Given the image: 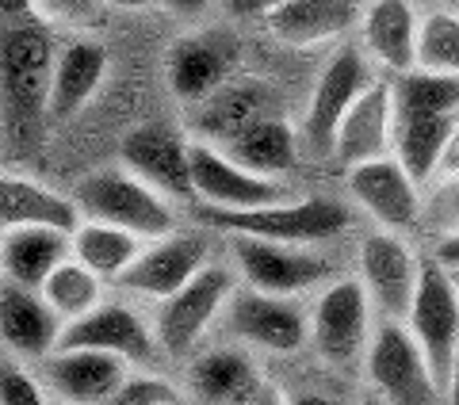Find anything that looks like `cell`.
Here are the masks:
<instances>
[{
	"label": "cell",
	"instance_id": "5b68a950",
	"mask_svg": "<svg viewBox=\"0 0 459 405\" xmlns=\"http://www.w3.org/2000/svg\"><path fill=\"white\" fill-rule=\"evenodd\" d=\"M368 383L386 405H437L444 390L406 322H379L364 356Z\"/></svg>",
	"mask_w": 459,
	"mask_h": 405
},
{
	"label": "cell",
	"instance_id": "7402d4cb",
	"mask_svg": "<svg viewBox=\"0 0 459 405\" xmlns=\"http://www.w3.org/2000/svg\"><path fill=\"white\" fill-rule=\"evenodd\" d=\"M455 134H459V115H433V111H402V108H394L391 157L418 184H433L444 172V165H448Z\"/></svg>",
	"mask_w": 459,
	"mask_h": 405
},
{
	"label": "cell",
	"instance_id": "484cf974",
	"mask_svg": "<svg viewBox=\"0 0 459 405\" xmlns=\"http://www.w3.org/2000/svg\"><path fill=\"white\" fill-rule=\"evenodd\" d=\"M108 77V50L96 39H74L57 50L54 81H50V119H74L92 104Z\"/></svg>",
	"mask_w": 459,
	"mask_h": 405
},
{
	"label": "cell",
	"instance_id": "ffe728a7",
	"mask_svg": "<svg viewBox=\"0 0 459 405\" xmlns=\"http://www.w3.org/2000/svg\"><path fill=\"white\" fill-rule=\"evenodd\" d=\"M360 16L364 0H287L264 20V27L283 47L307 50L360 31Z\"/></svg>",
	"mask_w": 459,
	"mask_h": 405
},
{
	"label": "cell",
	"instance_id": "8d00e7d4",
	"mask_svg": "<svg viewBox=\"0 0 459 405\" xmlns=\"http://www.w3.org/2000/svg\"><path fill=\"white\" fill-rule=\"evenodd\" d=\"M0 405H47V390L23 367H0Z\"/></svg>",
	"mask_w": 459,
	"mask_h": 405
},
{
	"label": "cell",
	"instance_id": "2e32d148",
	"mask_svg": "<svg viewBox=\"0 0 459 405\" xmlns=\"http://www.w3.org/2000/svg\"><path fill=\"white\" fill-rule=\"evenodd\" d=\"M57 349L104 352V356L123 359L126 367L131 364L150 367V364H157V356H165L161 344H157V332L142 322L131 306H119V302H104V306L92 310L89 317L65 325Z\"/></svg>",
	"mask_w": 459,
	"mask_h": 405
},
{
	"label": "cell",
	"instance_id": "836d02e7",
	"mask_svg": "<svg viewBox=\"0 0 459 405\" xmlns=\"http://www.w3.org/2000/svg\"><path fill=\"white\" fill-rule=\"evenodd\" d=\"M421 222H429L437 234H459V172H444L433 180V192L425 195V214Z\"/></svg>",
	"mask_w": 459,
	"mask_h": 405
},
{
	"label": "cell",
	"instance_id": "d4e9b609",
	"mask_svg": "<svg viewBox=\"0 0 459 405\" xmlns=\"http://www.w3.org/2000/svg\"><path fill=\"white\" fill-rule=\"evenodd\" d=\"M165 81L172 96L195 108L230 81V54L219 39L184 35L165 54Z\"/></svg>",
	"mask_w": 459,
	"mask_h": 405
},
{
	"label": "cell",
	"instance_id": "d6a6232c",
	"mask_svg": "<svg viewBox=\"0 0 459 405\" xmlns=\"http://www.w3.org/2000/svg\"><path fill=\"white\" fill-rule=\"evenodd\" d=\"M418 69H433V73L459 77V12L455 8L421 12Z\"/></svg>",
	"mask_w": 459,
	"mask_h": 405
},
{
	"label": "cell",
	"instance_id": "ba28073f",
	"mask_svg": "<svg viewBox=\"0 0 459 405\" xmlns=\"http://www.w3.org/2000/svg\"><path fill=\"white\" fill-rule=\"evenodd\" d=\"M371 298L356 276L322 287L310 310V344L325 364L349 367L368 356L371 344Z\"/></svg>",
	"mask_w": 459,
	"mask_h": 405
},
{
	"label": "cell",
	"instance_id": "1f68e13d",
	"mask_svg": "<svg viewBox=\"0 0 459 405\" xmlns=\"http://www.w3.org/2000/svg\"><path fill=\"white\" fill-rule=\"evenodd\" d=\"M394 108L402 111H433V115H459V77L433 73V69H410L391 81Z\"/></svg>",
	"mask_w": 459,
	"mask_h": 405
},
{
	"label": "cell",
	"instance_id": "52a82bcc",
	"mask_svg": "<svg viewBox=\"0 0 459 405\" xmlns=\"http://www.w3.org/2000/svg\"><path fill=\"white\" fill-rule=\"evenodd\" d=\"M234 291H238V271L226 264H207L184 291L165 298L153 322L161 352L172 359L188 356L204 340V332L226 314V302L234 298Z\"/></svg>",
	"mask_w": 459,
	"mask_h": 405
},
{
	"label": "cell",
	"instance_id": "8fae6325",
	"mask_svg": "<svg viewBox=\"0 0 459 405\" xmlns=\"http://www.w3.org/2000/svg\"><path fill=\"white\" fill-rule=\"evenodd\" d=\"M406 329L413 332V340L421 344L429 367H433L437 383L444 390L448 371H452L455 344H459V291H455L448 271L433 264L429 256L421 264V283H418V295H413Z\"/></svg>",
	"mask_w": 459,
	"mask_h": 405
},
{
	"label": "cell",
	"instance_id": "bcb514c9",
	"mask_svg": "<svg viewBox=\"0 0 459 405\" xmlns=\"http://www.w3.org/2000/svg\"><path fill=\"white\" fill-rule=\"evenodd\" d=\"M444 172H459V134L452 142V153H448V165H444ZM444 172H440V177H444Z\"/></svg>",
	"mask_w": 459,
	"mask_h": 405
},
{
	"label": "cell",
	"instance_id": "44dd1931",
	"mask_svg": "<svg viewBox=\"0 0 459 405\" xmlns=\"http://www.w3.org/2000/svg\"><path fill=\"white\" fill-rule=\"evenodd\" d=\"M391 142H394L391 81H376L360 99H356V108L344 115V123L337 130V142H333V161L349 172L356 165L391 157Z\"/></svg>",
	"mask_w": 459,
	"mask_h": 405
},
{
	"label": "cell",
	"instance_id": "e575fe53",
	"mask_svg": "<svg viewBox=\"0 0 459 405\" xmlns=\"http://www.w3.org/2000/svg\"><path fill=\"white\" fill-rule=\"evenodd\" d=\"M177 390L165 379H153V375H134L126 379L104 405H177Z\"/></svg>",
	"mask_w": 459,
	"mask_h": 405
},
{
	"label": "cell",
	"instance_id": "603a6c76",
	"mask_svg": "<svg viewBox=\"0 0 459 405\" xmlns=\"http://www.w3.org/2000/svg\"><path fill=\"white\" fill-rule=\"evenodd\" d=\"M42 379L69 405H104L131 375H126L123 359H115V356L84 352V349H57L50 359H42Z\"/></svg>",
	"mask_w": 459,
	"mask_h": 405
},
{
	"label": "cell",
	"instance_id": "f35d334b",
	"mask_svg": "<svg viewBox=\"0 0 459 405\" xmlns=\"http://www.w3.org/2000/svg\"><path fill=\"white\" fill-rule=\"evenodd\" d=\"M287 0H222V8L234 20H268L276 8H283Z\"/></svg>",
	"mask_w": 459,
	"mask_h": 405
},
{
	"label": "cell",
	"instance_id": "ab89813d",
	"mask_svg": "<svg viewBox=\"0 0 459 405\" xmlns=\"http://www.w3.org/2000/svg\"><path fill=\"white\" fill-rule=\"evenodd\" d=\"M429 260L433 264H440L444 271H459V234H444L437 237L433 253H429Z\"/></svg>",
	"mask_w": 459,
	"mask_h": 405
},
{
	"label": "cell",
	"instance_id": "3957f363",
	"mask_svg": "<svg viewBox=\"0 0 459 405\" xmlns=\"http://www.w3.org/2000/svg\"><path fill=\"white\" fill-rule=\"evenodd\" d=\"M57 50L47 23H20L0 35V111L12 130H31L50 111Z\"/></svg>",
	"mask_w": 459,
	"mask_h": 405
},
{
	"label": "cell",
	"instance_id": "ac0fdd59",
	"mask_svg": "<svg viewBox=\"0 0 459 405\" xmlns=\"http://www.w3.org/2000/svg\"><path fill=\"white\" fill-rule=\"evenodd\" d=\"M264 115H276V89L261 77H230L214 96L195 104L192 119V142L207 146H226L241 130L253 126Z\"/></svg>",
	"mask_w": 459,
	"mask_h": 405
},
{
	"label": "cell",
	"instance_id": "74e56055",
	"mask_svg": "<svg viewBox=\"0 0 459 405\" xmlns=\"http://www.w3.org/2000/svg\"><path fill=\"white\" fill-rule=\"evenodd\" d=\"M222 405H287V398L280 394L276 386H268L264 379H256V383H249L241 394H234V398H226Z\"/></svg>",
	"mask_w": 459,
	"mask_h": 405
},
{
	"label": "cell",
	"instance_id": "7a4b0ae2",
	"mask_svg": "<svg viewBox=\"0 0 459 405\" xmlns=\"http://www.w3.org/2000/svg\"><path fill=\"white\" fill-rule=\"evenodd\" d=\"M74 207L84 222H104L115 229H126L142 241H161L177 234V207L150 184H142L134 172L123 165L96 168L74 187Z\"/></svg>",
	"mask_w": 459,
	"mask_h": 405
},
{
	"label": "cell",
	"instance_id": "6da1fadb",
	"mask_svg": "<svg viewBox=\"0 0 459 405\" xmlns=\"http://www.w3.org/2000/svg\"><path fill=\"white\" fill-rule=\"evenodd\" d=\"M199 222L207 229H219L226 237H256L272 245H299L314 249L341 237L352 226V211L341 199L310 195V199H287L256 211H214L199 207Z\"/></svg>",
	"mask_w": 459,
	"mask_h": 405
},
{
	"label": "cell",
	"instance_id": "f546056e",
	"mask_svg": "<svg viewBox=\"0 0 459 405\" xmlns=\"http://www.w3.org/2000/svg\"><path fill=\"white\" fill-rule=\"evenodd\" d=\"M261 375H256L253 359L238 349H214V352H204L188 367V386L192 394L204 401V405H222L226 398L241 394L249 383H256Z\"/></svg>",
	"mask_w": 459,
	"mask_h": 405
},
{
	"label": "cell",
	"instance_id": "7dc6e473",
	"mask_svg": "<svg viewBox=\"0 0 459 405\" xmlns=\"http://www.w3.org/2000/svg\"><path fill=\"white\" fill-rule=\"evenodd\" d=\"M364 405H386V401H379L376 394H371V398H364Z\"/></svg>",
	"mask_w": 459,
	"mask_h": 405
},
{
	"label": "cell",
	"instance_id": "cb8c5ba5",
	"mask_svg": "<svg viewBox=\"0 0 459 405\" xmlns=\"http://www.w3.org/2000/svg\"><path fill=\"white\" fill-rule=\"evenodd\" d=\"M74 256V234L54 226H27L12 229L0 241V280L42 291L57 268Z\"/></svg>",
	"mask_w": 459,
	"mask_h": 405
},
{
	"label": "cell",
	"instance_id": "60d3db41",
	"mask_svg": "<svg viewBox=\"0 0 459 405\" xmlns=\"http://www.w3.org/2000/svg\"><path fill=\"white\" fill-rule=\"evenodd\" d=\"M161 4L169 12H177V16H184V20H195V16H204L214 0H161Z\"/></svg>",
	"mask_w": 459,
	"mask_h": 405
},
{
	"label": "cell",
	"instance_id": "9a60e30c",
	"mask_svg": "<svg viewBox=\"0 0 459 405\" xmlns=\"http://www.w3.org/2000/svg\"><path fill=\"white\" fill-rule=\"evenodd\" d=\"M344 184H349V199L356 207L379 229H391V234H406L425 214L421 184L413 180L394 157H379V161L349 168V180Z\"/></svg>",
	"mask_w": 459,
	"mask_h": 405
},
{
	"label": "cell",
	"instance_id": "f1b7e54d",
	"mask_svg": "<svg viewBox=\"0 0 459 405\" xmlns=\"http://www.w3.org/2000/svg\"><path fill=\"white\" fill-rule=\"evenodd\" d=\"M146 249V241L104 222H81L74 229V260H81L100 280H119Z\"/></svg>",
	"mask_w": 459,
	"mask_h": 405
},
{
	"label": "cell",
	"instance_id": "f907efd6",
	"mask_svg": "<svg viewBox=\"0 0 459 405\" xmlns=\"http://www.w3.org/2000/svg\"><path fill=\"white\" fill-rule=\"evenodd\" d=\"M62 405H69V401H62Z\"/></svg>",
	"mask_w": 459,
	"mask_h": 405
},
{
	"label": "cell",
	"instance_id": "4dcf8cb0",
	"mask_svg": "<svg viewBox=\"0 0 459 405\" xmlns=\"http://www.w3.org/2000/svg\"><path fill=\"white\" fill-rule=\"evenodd\" d=\"M39 295L50 302V310L62 317L65 325H74V322H81V317H89L92 310L104 306V280L84 268L81 260L69 256L65 264L42 283Z\"/></svg>",
	"mask_w": 459,
	"mask_h": 405
},
{
	"label": "cell",
	"instance_id": "83f0119b",
	"mask_svg": "<svg viewBox=\"0 0 459 405\" xmlns=\"http://www.w3.org/2000/svg\"><path fill=\"white\" fill-rule=\"evenodd\" d=\"M299 150H303V142H299V130L283 119V115H264V119H256L253 126H246L234 142H226L222 153L234 157L241 168L256 172V177L264 180H280L287 177L295 165H299Z\"/></svg>",
	"mask_w": 459,
	"mask_h": 405
},
{
	"label": "cell",
	"instance_id": "30bf717a",
	"mask_svg": "<svg viewBox=\"0 0 459 405\" xmlns=\"http://www.w3.org/2000/svg\"><path fill=\"white\" fill-rule=\"evenodd\" d=\"M119 161L126 172H134L142 184L165 199H195L192 192V138L165 123H142L126 130L119 142Z\"/></svg>",
	"mask_w": 459,
	"mask_h": 405
},
{
	"label": "cell",
	"instance_id": "f6af8a7d",
	"mask_svg": "<svg viewBox=\"0 0 459 405\" xmlns=\"http://www.w3.org/2000/svg\"><path fill=\"white\" fill-rule=\"evenodd\" d=\"M111 8H123V12H142V8H153L161 4V0H108Z\"/></svg>",
	"mask_w": 459,
	"mask_h": 405
},
{
	"label": "cell",
	"instance_id": "ee69618b",
	"mask_svg": "<svg viewBox=\"0 0 459 405\" xmlns=\"http://www.w3.org/2000/svg\"><path fill=\"white\" fill-rule=\"evenodd\" d=\"M444 401H448V405H459V344H455V356H452L448 383H444Z\"/></svg>",
	"mask_w": 459,
	"mask_h": 405
},
{
	"label": "cell",
	"instance_id": "7bdbcfd3",
	"mask_svg": "<svg viewBox=\"0 0 459 405\" xmlns=\"http://www.w3.org/2000/svg\"><path fill=\"white\" fill-rule=\"evenodd\" d=\"M0 16H4V20L35 16V0H0Z\"/></svg>",
	"mask_w": 459,
	"mask_h": 405
},
{
	"label": "cell",
	"instance_id": "681fc988",
	"mask_svg": "<svg viewBox=\"0 0 459 405\" xmlns=\"http://www.w3.org/2000/svg\"><path fill=\"white\" fill-rule=\"evenodd\" d=\"M413 4H440V0H413Z\"/></svg>",
	"mask_w": 459,
	"mask_h": 405
},
{
	"label": "cell",
	"instance_id": "d6986e66",
	"mask_svg": "<svg viewBox=\"0 0 459 405\" xmlns=\"http://www.w3.org/2000/svg\"><path fill=\"white\" fill-rule=\"evenodd\" d=\"M62 332L65 322L50 310V302L39 291L0 280V344L12 356L27 359V364H35V359L42 364L57 352Z\"/></svg>",
	"mask_w": 459,
	"mask_h": 405
},
{
	"label": "cell",
	"instance_id": "9c48e42d",
	"mask_svg": "<svg viewBox=\"0 0 459 405\" xmlns=\"http://www.w3.org/2000/svg\"><path fill=\"white\" fill-rule=\"evenodd\" d=\"M418 253L406 245L402 234L391 229H371L356 253V280L371 298V310H379L383 322H406L413 295L421 283Z\"/></svg>",
	"mask_w": 459,
	"mask_h": 405
},
{
	"label": "cell",
	"instance_id": "277c9868",
	"mask_svg": "<svg viewBox=\"0 0 459 405\" xmlns=\"http://www.w3.org/2000/svg\"><path fill=\"white\" fill-rule=\"evenodd\" d=\"M376 65L368 62V54L360 50V42H344V47L322 65L318 81H314L307 115L299 123V142L314 157H333L337 130L344 123V115L356 108L371 84H376Z\"/></svg>",
	"mask_w": 459,
	"mask_h": 405
},
{
	"label": "cell",
	"instance_id": "7c38bea8",
	"mask_svg": "<svg viewBox=\"0 0 459 405\" xmlns=\"http://www.w3.org/2000/svg\"><path fill=\"white\" fill-rule=\"evenodd\" d=\"M192 192L204 207L214 211H256L295 199L283 180L256 177V172L241 168L234 157H226L219 146H207V142H192Z\"/></svg>",
	"mask_w": 459,
	"mask_h": 405
},
{
	"label": "cell",
	"instance_id": "e0dca14e",
	"mask_svg": "<svg viewBox=\"0 0 459 405\" xmlns=\"http://www.w3.org/2000/svg\"><path fill=\"white\" fill-rule=\"evenodd\" d=\"M360 50L386 77H402L418 69L421 47V12L413 0H368L360 16Z\"/></svg>",
	"mask_w": 459,
	"mask_h": 405
},
{
	"label": "cell",
	"instance_id": "8992f818",
	"mask_svg": "<svg viewBox=\"0 0 459 405\" xmlns=\"http://www.w3.org/2000/svg\"><path fill=\"white\" fill-rule=\"evenodd\" d=\"M230 260H234V271L249 291L276 298H295L333 283V260L314 249H299V245L230 237Z\"/></svg>",
	"mask_w": 459,
	"mask_h": 405
},
{
	"label": "cell",
	"instance_id": "c3c4849f",
	"mask_svg": "<svg viewBox=\"0 0 459 405\" xmlns=\"http://www.w3.org/2000/svg\"><path fill=\"white\" fill-rule=\"evenodd\" d=\"M448 276H452V283H455V291H459V271H448Z\"/></svg>",
	"mask_w": 459,
	"mask_h": 405
},
{
	"label": "cell",
	"instance_id": "5bb4252c",
	"mask_svg": "<svg viewBox=\"0 0 459 405\" xmlns=\"http://www.w3.org/2000/svg\"><path fill=\"white\" fill-rule=\"evenodd\" d=\"M211 264V237L207 234H169L161 241H150L138 253V260L123 271L119 283L123 291H131L138 298L165 302L177 291H184L199 271Z\"/></svg>",
	"mask_w": 459,
	"mask_h": 405
},
{
	"label": "cell",
	"instance_id": "4316f807",
	"mask_svg": "<svg viewBox=\"0 0 459 405\" xmlns=\"http://www.w3.org/2000/svg\"><path fill=\"white\" fill-rule=\"evenodd\" d=\"M27 226H54L74 234L81 226V214L74 199L54 192V187L31 177H16V172H0V229L12 234V229Z\"/></svg>",
	"mask_w": 459,
	"mask_h": 405
},
{
	"label": "cell",
	"instance_id": "4fadbf2b",
	"mask_svg": "<svg viewBox=\"0 0 459 405\" xmlns=\"http://www.w3.org/2000/svg\"><path fill=\"white\" fill-rule=\"evenodd\" d=\"M222 325L241 344H253V349L276 356H291L310 340V317L291 298L261 295L249 291V287L234 291V298L226 302Z\"/></svg>",
	"mask_w": 459,
	"mask_h": 405
},
{
	"label": "cell",
	"instance_id": "d590c367",
	"mask_svg": "<svg viewBox=\"0 0 459 405\" xmlns=\"http://www.w3.org/2000/svg\"><path fill=\"white\" fill-rule=\"evenodd\" d=\"M100 4L108 0H35V20L39 23H65V27H77V23H89Z\"/></svg>",
	"mask_w": 459,
	"mask_h": 405
},
{
	"label": "cell",
	"instance_id": "b9f144b4",
	"mask_svg": "<svg viewBox=\"0 0 459 405\" xmlns=\"http://www.w3.org/2000/svg\"><path fill=\"white\" fill-rule=\"evenodd\" d=\"M287 405H344V401L333 394H322V390H295V394L287 398Z\"/></svg>",
	"mask_w": 459,
	"mask_h": 405
}]
</instances>
